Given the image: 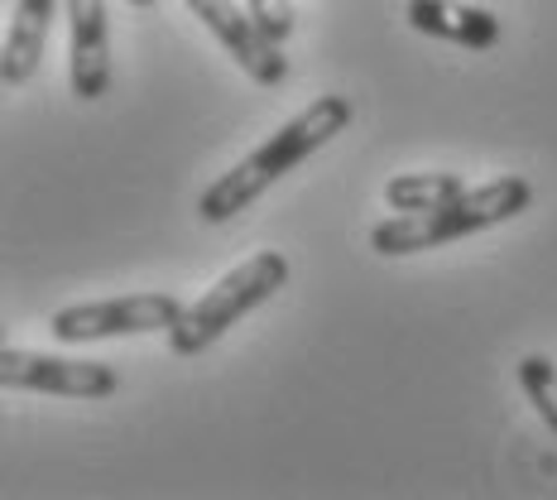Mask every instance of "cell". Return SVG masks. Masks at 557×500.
Masks as SVG:
<instances>
[{"label": "cell", "instance_id": "obj_1", "mask_svg": "<svg viewBox=\"0 0 557 500\" xmlns=\"http://www.w3.org/2000/svg\"><path fill=\"white\" fill-rule=\"evenodd\" d=\"M351 125V101L327 92V97H318L308 111H298L288 125H278V131L264 139L260 149H250L240 164H231L222 179H212L197 197V217L202 222H231L236 212H246L255 197H264L274 188L284 173H294L304 159H312L322 145H332L336 135Z\"/></svg>", "mask_w": 557, "mask_h": 500}, {"label": "cell", "instance_id": "obj_2", "mask_svg": "<svg viewBox=\"0 0 557 500\" xmlns=\"http://www.w3.org/2000/svg\"><path fill=\"white\" fill-rule=\"evenodd\" d=\"M529 203H533L529 179L505 173V179H491V183H481V188L457 193L443 207H428V212H394L389 222H380L370 231V251L389 255V260L394 255L433 251V246H447V241L475 236V231H485V227L515 222Z\"/></svg>", "mask_w": 557, "mask_h": 500}, {"label": "cell", "instance_id": "obj_3", "mask_svg": "<svg viewBox=\"0 0 557 500\" xmlns=\"http://www.w3.org/2000/svg\"><path fill=\"white\" fill-rule=\"evenodd\" d=\"M288 284V260L284 251H255L246 265H236L231 275H222L207 289L197 304L178 318V328L169 332V352L173 356H197L212 342H222L226 328H236L250 308H260L264 298H274Z\"/></svg>", "mask_w": 557, "mask_h": 500}, {"label": "cell", "instance_id": "obj_4", "mask_svg": "<svg viewBox=\"0 0 557 500\" xmlns=\"http://www.w3.org/2000/svg\"><path fill=\"white\" fill-rule=\"evenodd\" d=\"M183 313H188L183 298L164 294V289H149V294H121V298H97V304L58 308L49 332L67 346H83V342H101V337L173 332Z\"/></svg>", "mask_w": 557, "mask_h": 500}, {"label": "cell", "instance_id": "obj_5", "mask_svg": "<svg viewBox=\"0 0 557 500\" xmlns=\"http://www.w3.org/2000/svg\"><path fill=\"white\" fill-rule=\"evenodd\" d=\"M0 386L5 390H39L67 394V400H107L121 390L107 362H73V356H44V352H0Z\"/></svg>", "mask_w": 557, "mask_h": 500}, {"label": "cell", "instance_id": "obj_6", "mask_svg": "<svg viewBox=\"0 0 557 500\" xmlns=\"http://www.w3.org/2000/svg\"><path fill=\"white\" fill-rule=\"evenodd\" d=\"M183 5H188L216 39H222V49L236 58L260 87H278L288 77L284 44L264 39V29L250 20L246 0H183Z\"/></svg>", "mask_w": 557, "mask_h": 500}, {"label": "cell", "instance_id": "obj_7", "mask_svg": "<svg viewBox=\"0 0 557 500\" xmlns=\"http://www.w3.org/2000/svg\"><path fill=\"white\" fill-rule=\"evenodd\" d=\"M67 5V34H73V77L77 101H101L111 87V39H107V0H63Z\"/></svg>", "mask_w": 557, "mask_h": 500}, {"label": "cell", "instance_id": "obj_8", "mask_svg": "<svg viewBox=\"0 0 557 500\" xmlns=\"http://www.w3.org/2000/svg\"><path fill=\"white\" fill-rule=\"evenodd\" d=\"M404 20L428 34V39H447L461 44V49H495L500 44V20L481 5H461V0H409Z\"/></svg>", "mask_w": 557, "mask_h": 500}, {"label": "cell", "instance_id": "obj_9", "mask_svg": "<svg viewBox=\"0 0 557 500\" xmlns=\"http://www.w3.org/2000/svg\"><path fill=\"white\" fill-rule=\"evenodd\" d=\"M58 15V0H15V15L5 25V49H0V83L10 92L25 87L39 73V58L49 49V29Z\"/></svg>", "mask_w": 557, "mask_h": 500}, {"label": "cell", "instance_id": "obj_10", "mask_svg": "<svg viewBox=\"0 0 557 500\" xmlns=\"http://www.w3.org/2000/svg\"><path fill=\"white\" fill-rule=\"evenodd\" d=\"M457 193H467L461 173H399L385 183V203L389 212H428V207H443Z\"/></svg>", "mask_w": 557, "mask_h": 500}, {"label": "cell", "instance_id": "obj_11", "mask_svg": "<svg viewBox=\"0 0 557 500\" xmlns=\"http://www.w3.org/2000/svg\"><path fill=\"white\" fill-rule=\"evenodd\" d=\"M519 390H524V400L539 410V418L557 434V370H553V362L548 356H524L519 362Z\"/></svg>", "mask_w": 557, "mask_h": 500}, {"label": "cell", "instance_id": "obj_12", "mask_svg": "<svg viewBox=\"0 0 557 500\" xmlns=\"http://www.w3.org/2000/svg\"><path fill=\"white\" fill-rule=\"evenodd\" d=\"M246 10L255 25L264 29V39L284 44L288 34H294V5H288V0H246Z\"/></svg>", "mask_w": 557, "mask_h": 500}, {"label": "cell", "instance_id": "obj_13", "mask_svg": "<svg viewBox=\"0 0 557 500\" xmlns=\"http://www.w3.org/2000/svg\"><path fill=\"white\" fill-rule=\"evenodd\" d=\"M125 5H139V10H149V5H154V0H125Z\"/></svg>", "mask_w": 557, "mask_h": 500}]
</instances>
